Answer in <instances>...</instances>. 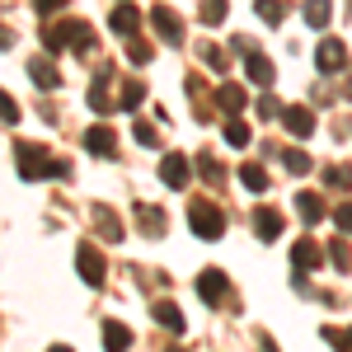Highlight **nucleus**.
<instances>
[{
  "instance_id": "nucleus-1",
  "label": "nucleus",
  "mask_w": 352,
  "mask_h": 352,
  "mask_svg": "<svg viewBox=\"0 0 352 352\" xmlns=\"http://www.w3.org/2000/svg\"><path fill=\"white\" fill-rule=\"evenodd\" d=\"M14 164H19V179H66L71 174V164L66 160H52L43 146H33V141H19L14 146Z\"/></svg>"
},
{
  "instance_id": "nucleus-2",
  "label": "nucleus",
  "mask_w": 352,
  "mask_h": 352,
  "mask_svg": "<svg viewBox=\"0 0 352 352\" xmlns=\"http://www.w3.org/2000/svg\"><path fill=\"white\" fill-rule=\"evenodd\" d=\"M188 226H192L197 240H221V235H226V217H221L217 202H207V197H197L188 207Z\"/></svg>"
},
{
  "instance_id": "nucleus-3",
  "label": "nucleus",
  "mask_w": 352,
  "mask_h": 352,
  "mask_svg": "<svg viewBox=\"0 0 352 352\" xmlns=\"http://www.w3.org/2000/svg\"><path fill=\"white\" fill-rule=\"evenodd\" d=\"M76 272H80L85 287H104V277H109V268H104V254H99L89 240L76 249Z\"/></svg>"
},
{
  "instance_id": "nucleus-4",
  "label": "nucleus",
  "mask_w": 352,
  "mask_h": 352,
  "mask_svg": "<svg viewBox=\"0 0 352 352\" xmlns=\"http://www.w3.org/2000/svg\"><path fill=\"white\" fill-rule=\"evenodd\" d=\"M197 296H202V305H230V282H226V272L221 268L197 272Z\"/></svg>"
},
{
  "instance_id": "nucleus-5",
  "label": "nucleus",
  "mask_w": 352,
  "mask_h": 352,
  "mask_svg": "<svg viewBox=\"0 0 352 352\" xmlns=\"http://www.w3.org/2000/svg\"><path fill=\"white\" fill-rule=\"evenodd\" d=\"M151 24H155V33H160L169 47H184V19H179L169 5H155V10H151Z\"/></svg>"
},
{
  "instance_id": "nucleus-6",
  "label": "nucleus",
  "mask_w": 352,
  "mask_h": 352,
  "mask_svg": "<svg viewBox=\"0 0 352 352\" xmlns=\"http://www.w3.org/2000/svg\"><path fill=\"white\" fill-rule=\"evenodd\" d=\"M188 155H179V151H174V155H164L160 160V184L164 188H188Z\"/></svg>"
},
{
  "instance_id": "nucleus-7",
  "label": "nucleus",
  "mask_w": 352,
  "mask_h": 352,
  "mask_svg": "<svg viewBox=\"0 0 352 352\" xmlns=\"http://www.w3.org/2000/svg\"><path fill=\"white\" fill-rule=\"evenodd\" d=\"M315 61H320V71H324V76H338V71H343V61H348V47H343L338 38H324V43L315 47Z\"/></svg>"
},
{
  "instance_id": "nucleus-8",
  "label": "nucleus",
  "mask_w": 352,
  "mask_h": 352,
  "mask_svg": "<svg viewBox=\"0 0 352 352\" xmlns=\"http://www.w3.org/2000/svg\"><path fill=\"white\" fill-rule=\"evenodd\" d=\"M85 151L113 160V155H118V136H113V127H89V132H85Z\"/></svg>"
},
{
  "instance_id": "nucleus-9",
  "label": "nucleus",
  "mask_w": 352,
  "mask_h": 352,
  "mask_svg": "<svg viewBox=\"0 0 352 352\" xmlns=\"http://www.w3.org/2000/svg\"><path fill=\"white\" fill-rule=\"evenodd\" d=\"M254 235L263 244H272L277 235H282V212H272V207H258L254 212Z\"/></svg>"
},
{
  "instance_id": "nucleus-10",
  "label": "nucleus",
  "mask_w": 352,
  "mask_h": 352,
  "mask_svg": "<svg viewBox=\"0 0 352 352\" xmlns=\"http://www.w3.org/2000/svg\"><path fill=\"white\" fill-rule=\"evenodd\" d=\"M282 127H287L292 136H310L315 132V113L300 109V104H292V109H282Z\"/></svg>"
},
{
  "instance_id": "nucleus-11",
  "label": "nucleus",
  "mask_w": 352,
  "mask_h": 352,
  "mask_svg": "<svg viewBox=\"0 0 352 352\" xmlns=\"http://www.w3.org/2000/svg\"><path fill=\"white\" fill-rule=\"evenodd\" d=\"M320 258H324V254H320V244H315V240H296V244H292V263H296V272L320 268Z\"/></svg>"
},
{
  "instance_id": "nucleus-12",
  "label": "nucleus",
  "mask_w": 352,
  "mask_h": 352,
  "mask_svg": "<svg viewBox=\"0 0 352 352\" xmlns=\"http://www.w3.org/2000/svg\"><path fill=\"white\" fill-rule=\"evenodd\" d=\"M109 24L118 28L122 38H136V33H141V10H136V5H118V10H113V19H109Z\"/></svg>"
},
{
  "instance_id": "nucleus-13",
  "label": "nucleus",
  "mask_w": 352,
  "mask_h": 352,
  "mask_svg": "<svg viewBox=\"0 0 352 352\" xmlns=\"http://www.w3.org/2000/svg\"><path fill=\"white\" fill-rule=\"evenodd\" d=\"M89 217H94V226H99V235H104L109 244H118V240H122V221L113 217V207H94Z\"/></svg>"
},
{
  "instance_id": "nucleus-14",
  "label": "nucleus",
  "mask_w": 352,
  "mask_h": 352,
  "mask_svg": "<svg viewBox=\"0 0 352 352\" xmlns=\"http://www.w3.org/2000/svg\"><path fill=\"white\" fill-rule=\"evenodd\" d=\"M151 315H155V324H164L169 333H184V315H179V305H174V300H155V305H151Z\"/></svg>"
},
{
  "instance_id": "nucleus-15",
  "label": "nucleus",
  "mask_w": 352,
  "mask_h": 352,
  "mask_svg": "<svg viewBox=\"0 0 352 352\" xmlns=\"http://www.w3.org/2000/svg\"><path fill=\"white\" fill-rule=\"evenodd\" d=\"M127 348H132V329L109 320V324H104V352H127Z\"/></svg>"
},
{
  "instance_id": "nucleus-16",
  "label": "nucleus",
  "mask_w": 352,
  "mask_h": 352,
  "mask_svg": "<svg viewBox=\"0 0 352 352\" xmlns=\"http://www.w3.org/2000/svg\"><path fill=\"white\" fill-rule=\"evenodd\" d=\"M235 179H240V184H244L249 192H268V184H272L263 164H240V174H235Z\"/></svg>"
},
{
  "instance_id": "nucleus-17",
  "label": "nucleus",
  "mask_w": 352,
  "mask_h": 352,
  "mask_svg": "<svg viewBox=\"0 0 352 352\" xmlns=\"http://www.w3.org/2000/svg\"><path fill=\"white\" fill-rule=\"evenodd\" d=\"M296 212H300V221H305V226H315V221L324 217V202H320V192H296Z\"/></svg>"
},
{
  "instance_id": "nucleus-18",
  "label": "nucleus",
  "mask_w": 352,
  "mask_h": 352,
  "mask_svg": "<svg viewBox=\"0 0 352 352\" xmlns=\"http://www.w3.org/2000/svg\"><path fill=\"white\" fill-rule=\"evenodd\" d=\"M28 76H33L38 89H56V66L47 56H33V61H28Z\"/></svg>"
},
{
  "instance_id": "nucleus-19",
  "label": "nucleus",
  "mask_w": 352,
  "mask_h": 352,
  "mask_svg": "<svg viewBox=\"0 0 352 352\" xmlns=\"http://www.w3.org/2000/svg\"><path fill=\"white\" fill-rule=\"evenodd\" d=\"M244 71H249V80H254V85H272V61L263 52H249V56H244Z\"/></svg>"
},
{
  "instance_id": "nucleus-20",
  "label": "nucleus",
  "mask_w": 352,
  "mask_h": 352,
  "mask_svg": "<svg viewBox=\"0 0 352 352\" xmlns=\"http://www.w3.org/2000/svg\"><path fill=\"white\" fill-rule=\"evenodd\" d=\"M217 104L226 113H240L244 104H249V99H244V85H221V89H217Z\"/></svg>"
},
{
  "instance_id": "nucleus-21",
  "label": "nucleus",
  "mask_w": 352,
  "mask_h": 352,
  "mask_svg": "<svg viewBox=\"0 0 352 352\" xmlns=\"http://www.w3.org/2000/svg\"><path fill=\"white\" fill-rule=\"evenodd\" d=\"M320 338H324L329 348H338V352H352V329H343V324H324Z\"/></svg>"
},
{
  "instance_id": "nucleus-22",
  "label": "nucleus",
  "mask_w": 352,
  "mask_h": 352,
  "mask_svg": "<svg viewBox=\"0 0 352 352\" xmlns=\"http://www.w3.org/2000/svg\"><path fill=\"white\" fill-rule=\"evenodd\" d=\"M136 217H141V230L155 240V235H164V212L160 207H136Z\"/></svg>"
},
{
  "instance_id": "nucleus-23",
  "label": "nucleus",
  "mask_w": 352,
  "mask_h": 352,
  "mask_svg": "<svg viewBox=\"0 0 352 352\" xmlns=\"http://www.w3.org/2000/svg\"><path fill=\"white\" fill-rule=\"evenodd\" d=\"M254 10H258L263 24H282L287 19V0H254Z\"/></svg>"
},
{
  "instance_id": "nucleus-24",
  "label": "nucleus",
  "mask_w": 352,
  "mask_h": 352,
  "mask_svg": "<svg viewBox=\"0 0 352 352\" xmlns=\"http://www.w3.org/2000/svg\"><path fill=\"white\" fill-rule=\"evenodd\" d=\"M329 14H333V5H329V0H305V24H310V28H324Z\"/></svg>"
},
{
  "instance_id": "nucleus-25",
  "label": "nucleus",
  "mask_w": 352,
  "mask_h": 352,
  "mask_svg": "<svg viewBox=\"0 0 352 352\" xmlns=\"http://www.w3.org/2000/svg\"><path fill=\"white\" fill-rule=\"evenodd\" d=\"M324 254H329V263H333L338 272H348V268H352V254H348V240H343V235H338V240H329Z\"/></svg>"
},
{
  "instance_id": "nucleus-26",
  "label": "nucleus",
  "mask_w": 352,
  "mask_h": 352,
  "mask_svg": "<svg viewBox=\"0 0 352 352\" xmlns=\"http://www.w3.org/2000/svg\"><path fill=\"white\" fill-rule=\"evenodd\" d=\"M226 141H230V146H249V141H254V132H249V122H240V118H230V122H226Z\"/></svg>"
},
{
  "instance_id": "nucleus-27",
  "label": "nucleus",
  "mask_w": 352,
  "mask_h": 352,
  "mask_svg": "<svg viewBox=\"0 0 352 352\" xmlns=\"http://www.w3.org/2000/svg\"><path fill=\"white\" fill-rule=\"evenodd\" d=\"M197 174H202L207 184H221V174H226V169H221L217 155H207V151H202V155H197Z\"/></svg>"
},
{
  "instance_id": "nucleus-28",
  "label": "nucleus",
  "mask_w": 352,
  "mask_h": 352,
  "mask_svg": "<svg viewBox=\"0 0 352 352\" xmlns=\"http://www.w3.org/2000/svg\"><path fill=\"white\" fill-rule=\"evenodd\" d=\"M324 184H329V188H352V169H348V164H329Z\"/></svg>"
},
{
  "instance_id": "nucleus-29",
  "label": "nucleus",
  "mask_w": 352,
  "mask_h": 352,
  "mask_svg": "<svg viewBox=\"0 0 352 352\" xmlns=\"http://www.w3.org/2000/svg\"><path fill=\"white\" fill-rule=\"evenodd\" d=\"M197 14H202V24H221L226 19V0H202Z\"/></svg>"
},
{
  "instance_id": "nucleus-30",
  "label": "nucleus",
  "mask_w": 352,
  "mask_h": 352,
  "mask_svg": "<svg viewBox=\"0 0 352 352\" xmlns=\"http://www.w3.org/2000/svg\"><path fill=\"white\" fill-rule=\"evenodd\" d=\"M141 99H146V89H141L136 80H127V85H122V99H118V109H127V113H132L136 104H141Z\"/></svg>"
},
{
  "instance_id": "nucleus-31",
  "label": "nucleus",
  "mask_w": 352,
  "mask_h": 352,
  "mask_svg": "<svg viewBox=\"0 0 352 352\" xmlns=\"http://www.w3.org/2000/svg\"><path fill=\"white\" fill-rule=\"evenodd\" d=\"M197 56H202L212 71H226V52H221V47H212V43H202V47H197Z\"/></svg>"
},
{
  "instance_id": "nucleus-32",
  "label": "nucleus",
  "mask_w": 352,
  "mask_h": 352,
  "mask_svg": "<svg viewBox=\"0 0 352 352\" xmlns=\"http://www.w3.org/2000/svg\"><path fill=\"white\" fill-rule=\"evenodd\" d=\"M282 164H287L292 174H310V155H305V151H287V155H282Z\"/></svg>"
},
{
  "instance_id": "nucleus-33",
  "label": "nucleus",
  "mask_w": 352,
  "mask_h": 352,
  "mask_svg": "<svg viewBox=\"0 0 352 352\" xmlns=\"http://www.w3.org/2000/svg\"><path fill=\"white\" fill-rule=\"evenodd\" d=\"M127 56L132 61H151V43L146 38H127Z\"/></svg>"
},
{
  "instance_id": "nucleus-34",
  "label": "nucleus",
  "mask_w": 352,
  "mask_h": 352,
  "mask_svg": "<svg viewBox=\"0 0 352 352\" xmlns=\"http://www.w3.org/2000/svg\"><path fill=\"white\" fill-rule=\"evenodd\" d=\"M254 113H258V118H277V99H272V94L254 99Z\"/></svg>"
},
{
  "instance_id": "nucleus-35",
  "label": "nucleus",
  "mask_w": 352,
  "mask_h": 352,
  "mask_svg": "<svg viewBox=\"0 0 352 352\" xmlns=\"http://www.w3.org/2000/svg\"><path fill=\"white\" fill-rule=\"evenodd\" d=\"M333 221H338V230H343V235H352V202H343V207L333 212Z\"/></svg>"
},
{
  "instance_id": "nucleus-36",
  "label": "nucleus",
  "mask_w": 352,
  "mask_h": 352,
  "mask_svg": "<svg viewBox=\"0 0 352 352\" xmlns=\"http://www.w3.org/2000/svg\"><path fill=\"white\" fill-rule=\"evenodd\" d=\"M132 132H136V141H141V146H160V141H155V127H151V122H136Z\"/></svg>"
},
{
  "instance_id": "nucleus-37",
  "label": "nucleus",
  "mask_w": 352,
  "mask_h": 352,
  "mask_svg": "<svg viewBox=\"0 0 352 352\" xmlns=\"http://www.w3.org/2000/svg\"><path fill=\"white\" fill-rule=\"evenodd\" d=\"M33 5H38V14H52V10H61L66 0H33Z\"/></svg>"
},
{
  "instance_id": "nucleus-38",
  "label": "nucleus",
  "mask_w": 352,
  "mask_h": 352,
  "mask_svg": "<svg viewBox=\"0 0 352 352\" xmlns=\"http://www.w3.org/2000/svg\"><path fill=\"white\" fill-rule=\"evenodd\" d=\"M0 104H5V122H10V127H14V118H19V109H14V99H10V94H5V99H0Z\"/></svg>"
},
{
  "instance_id": "nucleus-39",
  "label": "nucleus",
  "mask_w": 352,
  "mask_h": 352,
  "mask_svg": "<svg viewBox=\"0 0 352 352\" xmlns=\"http://www.w3.org/2000/svg\"><path fill=\"white\" fill-rule=\"evenodd\" d=\"M258 348H263V352H277V343H272L268 333H263V338H258Z\"/></svg>"
},
{
  "instance_id": "nucleus-40",
  "label": "nucleus",
  "mask_w": 352,
  "mask_h": 352,
  "mask_svg": "<svg viewBox=\"0 0 352 352\" xmlns=\"http://www.w3.org/2000/svg\"><path fill=\"white\" fill-rule=\"evenodd\" d=\"M47 352H71V348H47Z\"/></svg>"
},
{
  "instance_id": "nucleus-41",
  "label": "nucleus",
  "mask_w": 352,
  "mask_h": 352,
  "mask_svg": "<svg viewBox=\"0 0 352 352\" xmlns=\"http://www.w3.org/2000/svg\"><path fill=\"white\" fill-rule=\"evenodd\" d=\"M174 352H179V348H174Z\"/></svg>"
}]
</instances>
